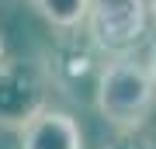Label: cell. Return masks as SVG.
<instances>
[{"instance_id":"obj_9","label":"cell","mask_w":156,"mask_h":149,"mask_svg":"<svg viewBox=\"0 0 156 149\" xmlns=\"http://www.w3.org/2000/svg\"><path fill=\"white\" fill-rule=\"evenodd\" d=\"M149 11H153V21H156V0H149Z\"/></svg>"},{"instance_id":"obj_3","label":"cell","mask_w":156,"mask_h":149,"mask_svg":"<svg viewBox=\"0 0 156 149\" xmlns=\"http://www.w3.org/2000/svg\"><path fill=\"white\" fill-rule=\"evenodd\" d=\"M49 83L31 62H0V128H21L38 108L49 104Z\"/></svg>"},{"instance_id":"obj_6","label":"cell","mask_w":156,"mask_h":149,"mask_svg":"<svg viewBox=\"0 0 156 149\" xmlns=\"http://www.w3.org/2000/svg\"><path fill=\"white\" fill-rule=\"evenodd\" d=\"M101 149H156V132H149V125L139 128H115V139L104 142Z\"/></svg>"},{"instance_id":"obj_8","label":"cell","mask_w":156,"mask_h":149,"mask_svg":"<svg viewBox=\"0 0 156 149\" xmlns=\"http://www.w3.org/2000/svg\"><path fill=\"white\" fill-rule=\"evenodd\" d=\"M7 59V49H4V38H0V62Z\"/></svg>"},{"instance_id":"obj_4","label":"cell","mask_w":156,"mask_h":149,"mask_svg":"<svg viewBox=\"0 0 156 149\" xmlns=\"http://www.w3.org/2000/svg\"><path fill=\"white\" fill-rule=\"evenodd\" d=\"M17 149H83V128L69 111L45 104L17 128Z\"/></svg>"},{"instance_id":"obj_5","label":"cell","mask_w":156,"mask_h":149,"mask_svg":"<svg viewBox=\"0 0 156 149\" xmlns=\"http://www.w3.org/2000/svg\"><path fill=\"white\" fill-rule=\"evenodd\" d=\"M38 17L56 31H80L87 21L90 0H31Z\"/></svg>"},{"instance_id":"obj_7","label":"cell","mask_w":156,"mask_h":149,"mask_svg":"<svg viewBox=\"0 0 156 149\" xmlns=\"http://www.w3.org/2000/svg\"><path fill=\"white\" fill-rule=\"evenodd\" d=\"M146 69H149V76L156 83V35H153V42H149V52H146Z\"/></svg>"},{"instance_id":"obj_1","label":"cell","mask_w":156,"mask_h":149,"mask_svg":"<svg viewBox=\"0 0 156 149\" xmlns=\"http://www.w3.org/2000/svg\"><path fill=\"white\" fill-rule=\"evenodd\" d=\"M94 108L111 128H139L149 125L156 108V83L146 69V59L132 52H111L101 62L94 83Z\"/></svg>"},{"instance_id":"obj_2","label":"cell","mask_w":156,"mask_h":149,"mask_svg":"<svg viewBox=\"0 0 156 149\" xmlns=\"http://www.w3.org/2000/svg\"><path fill=\"white\" fill-rule=\"evenodd\" d=\"M153 24L149 0H90L83 21L87 38L101 52H132Z\"/></svg>"}]
</instances>
